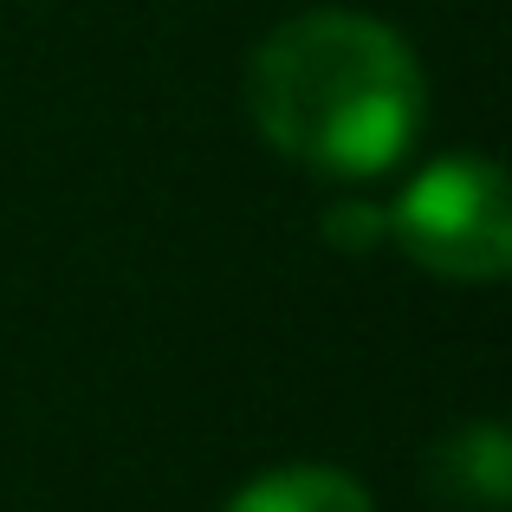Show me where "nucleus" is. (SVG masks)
<instances>
[{"label": "nucleus", "mask_w": 512, "mask_h": 512, "mask_svg": "<svg viewBox=\"0 0 512 512\" xmlns=\"http://www.w3.org/2000/svg\"><path fill=\"white\" fill-rule=\"evenodd\" d=\"M221 512H376V500L344 467L292 461V467H266L247 487H234L221 500Z\"/></svg>", "instance_id": "4"}, {"label": "nucleus", "mask_w": 512, "mask_h": 512, "mask_svg": "<svg viewBox=\"0 0 512 512\" xmlns=\"http://www.w3.org/2000/svg\"><path fill=\"white\" fill-rule=\"evenodd\" d=\"M428 487L461 512L512 506V435L500 422H461L428 448Z\"/></svg>", "instance_id": "3"}, {"label": "nucleus", "mask_w": 512, "mask_h": 512, "mask_svg": "<svg viewBox=\"0 0 512 512\" xmlns=\"http://www.w3.org/2000/svg\"><path fill=\"white\" fill-rule=\"evenodd\" d=\"M389 240L422 266L428 279L448 286H493L512 266V195L506 169L493 156H435L409 188L396 195Z\"/></svg>", "instance_id": "2"}, {"label": "nucleus", "mask_w": 512, "mask_h": 512, "mask_svg": "<svg viewBox=\"0 0 512 512\" xmlns=\"http://www.w3.org/2000/svg\"><path fill=\"white\" fill-rule=\"evenodd\" d=\"M325 240L338 253H376L389 240V214L370 208V201H338V208L325 214Z\"/></svg>", "instance_id": "5"}, {"label": "nucleus", "mask_w": 512, "mask_h": 512, "mask_svg": "<svg viewBox=\"0 0 512 512\" xmlns=\"http://www.w3.org/2000/svg\"><path fill=\"white\" fill-rule=\"evenodd\" d=\"M428 78L396 26L350 7L279 20L247 59V117L292 169L383 175L415 150Z\"/></svg>", "instance_id": "1"}]
</instances>
